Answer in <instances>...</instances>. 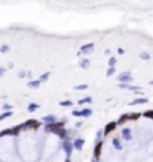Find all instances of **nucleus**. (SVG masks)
Masks as SVG:
<instances>
[{"mask_svg": "<svg viewBox=\"0 0 153 162\" xmlns=\"http://www.w3.org/2000/svg\"><path fill=\"white\" fill-rule=\"evenodd\" d=\"M74 116H77V117H90L92 116V110L90 108H84L81 111H74Z\"/></svg>", "mask_w": 153, "mask_h": 162, "instance_id": "1", "label": "nucleus"}, {"mask_svg": "<svg viewBox=\"0 0 153 162\" xmlns=\"http://www.w3.org/2000/svg\"><path fill=\"white\" fill-rule=\"evenodd\" d=\"M39 126V122H36V120H29V122H26V125H23V129L24 128H38Z\"/></svg>", "mask_w": 153, "mask_h": 162, "instance_id": "2", "label": "nucleus"}, {"mask_svg": "<svg viewBox=\"0 0 153 162\" xmlns=\"http://www.w3.org/2000/svg\"><path fill=\"white\" fill-rule=\"evenodd\" d=\"M83 146H84V140H83V138H78V140H75V141H74V147H75V149L81 150V149H83Z\"/></svg>", "mask_w": 153, "mask_h": 162, "instance_id": "3", "label": "nucleus"}, {"mask_svg": "<svg viewBox=\"0 0 153 162\" xmlns=\"http://www.w3.org/2000/svg\"><path fill=\"white\" fill-rule=\"evenodd\" d=\"M57 119H56V116H45L44 117V123H47V125H51V123H54Z\"/></svg>", "mask_w": 153, "mask_h": 162, "instance_id": "4", "label": "nucleus"}, {"mask_svg": "<svg viewBox=\"0 0 153 162\" xmlns=\"http://www.w3.org/2000/svg\"><path fill=\"white\" fill-rule=\"evenodd\" d=\"M116 126H117V123H114V122H113V123H110V125L105 128V131H104V132H105V135H108V134H110V132L116 128Z\"/></svg>", "mask_w": 153, "mask_h": 162, "instance_id": "5", "label": "nucleus"}, {"mask_svg": "<svg viewBox=\"0 0 153 162\" xmlns=\"http://www.w3.org/2000/svg\"><path fill=\"white\" fill-rule=\"evenodd\" d=\"M146 102H147V99H146V98H140V99L132 101V102H131V105H138V104H146Z\"/></svg>", "mask_w": 153, "mask_h": 162, "instance_id": "6", "label": "nucleus"}, {"mask_svg": "<svg viewBox=\"0 0 153 162\" xmlns=\"http://www.w3.org/2000/svg\"><path fill=\"white\" fill-rule=\"evenodd\" d=\"M123 138H125V140H132L131 129H123Z\"/></svg>", "mask_w": 153, "mask_h": 162, "instance_id": "7", "label": "nucleus"}, {"mask_svg": "<svg viewBox=\"0 0 153 162\" xmlns=\"http://www.w3.org/2000/svg\"><path fill=\"white\" fill-rule=\"evenodd\" d=\"M101 147H102V143H98V144H96V149H95V158H96V159L99 158V153H101Z\"/></svg>", "mask_w": 153, "mask_h": 162, "instance_id": "8", "label": "nucleus"}, {"mask_svg": "<svg viewBox=\"0 0 153 162\" xmlns=\"http://www.w3.org/2000/svg\"><path fill=\"white\" fill-rule=\"evenodd\" d=\"M90 50H93V45H92V44H89V45H84V47L81 48V53H89Z\"/></svg>", "mask_w": 153, "mask_h": 162, "instance_id": "9", "label": "nucleus"}, {"mask_svg": "<svg viewBox=\"0 0 153 162\" xmlns=\"http://www.w3.org/2000/svg\"><path fill=\"white\" fill-rule=\"evenodd\" d=\"M119 80H120V81H129V80H131V75H129V74H122V75L119 77Z\"/></svg>", "mask_w": 153, "mask_h": 162, "instance_id": "10", "label": "nucleus"}, {"mask_svg": "<svg viewBox=\"0 0 153 162\" xmlns=\"http://www.w3.org/2000/svg\"><path fill=\"white\" fill-rule=\"evenodd\" d=\"M113 144H114V147H116L117 150H120V149H122V144H120V141H119L117 138H114V140H113Z\"/></svg>", "mask_w": 153, "mask_h": 162, "instance_id": "11", "label": "nucleus"}, {"mask_svg": "<svg viewBox=\"0 0 153 162\" xmlns=\"http://www.w3.org/2000/svg\"><path fill=\"white\" fill-rule=\"evenodd\" d=\"M65 149H66V153H69V155H71V152H72V149H74V144L66 143V144H65Z\"/></svg>", "mask_w": 153, "mask_h": 162, "instance_id": "12", "label": "nucleus"}, {"mask_svg": "<svg viewBox=\"0 0 153 162\" xmlns=\"http://www.w3.org/2000/svg\"><path fill=\"white\" fill-rule=\"evenodd\" d=\"M39 83H41V81H30V83H29V87H32V89H36V87L39 86Z\"/></svg>", "mask_w": 153, "mask_h": 162, "instance_id": "13", "label": "nucleus"}, {"mask_svg": "<svg viewBox=\"0 0 153 162\" xmlns=\"http://www.w3.org/2000/svg\"><path fill=\"white\" fill-rule=\"evenodd\" d=\"M38 108H39V107H38V105H36V104H30V105H29V108H27V110H29V111H32V113H33V111H35V110H38Z\"/></svg>", "mask_w": 153, "mask_h": 162, "instance_id": "14", "label": "nucleus"}, {"mask_svg": "<svg viewBox=\"0 0 153 162\" xmlns=\"http://www.w3.org/2000/svg\"><path fill=\"white\" fill-rule=\"evenodd\" d=\"M92 102V99L90 98H84V99H80V105L81 104H90Z\"/></svg>", "mask_w": 153, "mask_h": 162, "instance_id": "15", "label": "nucleus"}, {"mask_svg": "<svg viewBox=\"0 0 153 162\" xmlns=\"http://www.w3.org/2000/svg\"><path fill=\"white\" fill-rule=\"evenodd\" d=\"M60 105H62V107H71V105H72V102H71V101H63Z\"/></svg>", "mask_w": 153, "mask_h": 162, "instance_id": "16", "label": "nucleus"}, {"mask_svg": "<svg viewBox=\"0 0 153 162\" xmlns=\"http://www.w3.org/2000/svg\"><path fill=\"white\" fill-rule=\"evenodd\" d=\"M144 116H146V117H149V119H153V111H146V113H144Z\"/></svg>", "mask_w": 153, "mask_h": 162, "instance_id": "17", "label": "nucleus"}, {"mask_svg": "<svg viewBox=\"0 0 153 162\" xmlns=\"http://www.w3.org/2000/svg\"><path fill=\"white\" fill-rule=\"evenodd\" d=\"M75 89H77V90H86V89H87V86H86V84H81V86H77Z\"/></svg>", "mask_w": 153, "mask_h": 162, "instance_id": "18", "label": "nucleus"}, {"mask_svg": "<svg viewBox=\"0 0 153 162\" xmlns=\"http://www.w3.org/2000/svg\"><path fill=\"white\" fill-rule=\"evenodd\" d=\"M8 50H9V47H8V45H3L2 48H0V51H2V53H6Z\"/></svg>", "mask_w": 153, "mask_h": 162, "instance_id": "19", "label": "nucleus"}, {"mask_svg": "<svg viewBox=\"0 0 153 162\" xmlns=\"http://www.w3.org/2000/svg\"><path fill=\"white\" fill-rule=\"evenodd\" d=\"M81 66H83V68H87V66H89V62H87V60H83V62H81Z\"/></svg>", "mask_w": 153, "mask_h": 162, "instance_id": "20", "label": "nucleus"}, {"mask_svg": "<svg viewBox=\"0 0 153 162\" xmlns=\"http://www.w3.org/2000/svg\"><path fill=\"white\" fill-rule=\"evenodd\" d=\"M48 75H50V74H44V75L41 77V81H45V80L48 78Z\"/></svg>", "mask_w": 153, "mask_h": 162, "instance_id": "21", "label": "nucleus"}, {"mask_svg": "<svg viewBox=\"0 0 153 162\" xmlns=\"http://www.w3.org/2000/svg\"><path fill=\"white\" fill-rule=\"evenodd\" d=\"M5 72H6V69H5V68H0V77H2Z\"/></svg>", "mask_w": 153, "mask_h": 162, "instance_id": "22", "label": "nucleus"}, {"mask_svg": "<svg viewBox=\"0 0 153 162\" xmlns=\"http://www.w3.org/2000/svg\"><path fill=\"white\" fill-rule=\"evenodd\" d=\"M150 84H152V86H153V81H150Z\"/></svg>", "mask_w": 153, "mask_h": 162, "instance_id": "23", "label": "nucleus"}, {"mask_svg": "<svg viewBox=\"0 0 153 162\" xmlns=\"http://www.w3.org/2000/svg\"><path fill=\"white\" fill-rule=\"evenodd\" d=\"M66 162H69V159H68V161H66Z\"/></svg>", "mask_w": 153, "mask_h": 162, "instance_id": "24", "label": "nucleus"}]
</instances>
